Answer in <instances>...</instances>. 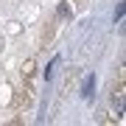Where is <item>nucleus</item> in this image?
Returning <instances> with one entry per match:
<instances>
[{
  "instance_id": "f257e3e1",
  "label": "nucleus",
  "mask_w": 126,
  "mask_h": 126,
  "mask_svg": "<svg viewBox=\"0 0 126 126\" xmlns=\"http://www.w3.org/2000/svg\"><path fill=\"white\" fill-rule=\"evenodd\" d=\"M93 84H95V79H93V76H87V79H84V90H81V93H84V98H90V93H93Z\"/></svg>"
}]
</instances>
